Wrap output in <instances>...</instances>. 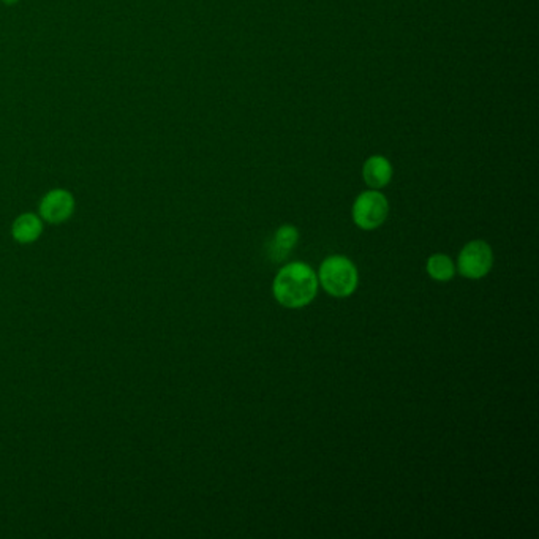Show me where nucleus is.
Returning <instances> with one entry per match:
<instances>
[{"instance_id": "obj_10", "label": "nucleus", "mask_w": 539, "mask_h": 539, "mask_svg": "<svg viewBox=\"0 0 539 539\" xmlns=\"http://www.w3.org/2000/svg\"><path fill=\"white\" fill-rule=\"evenodd\" d=\"M2 2L6 4V5H13V4H16V2H19V0H2Z\"/></svg>"}, {"instance_id": "obj_7", "label": "nucleus", "mask_w": 539, "mask_h": 539, "mask_svg": "<svg viewBox=\"0 0 539 539\" xmlns=\"http://www.w3.org/2000/svg\"><path fill=\"white\" fill-rule=\"evenodd\" d=\"M42 220L34 214H25L13 225V236L18 243H34L42 235Z\"/></svg>"}, {"instance_id": "obj_9", "label": "nucleus", "mask_w": 539, "mask_h": 539, "mask_svg": "<svg viewBox=\"0 0 539 539\" xmlns=\"http://www.w3.org/2000/svg\"><path fill=\"white\" fill-rule=\"evenodd\" d=\"M425 267H427V273L432 279L438 280V282H448L454 277V263L446 255H432L431 258L427 260Z\"/></svg>"}, {"instance_id": "obj_6", "label": "nucleus", "mask_w": 539, "mask_h": 539, "mask_svg": "<svg viewBox=\"0 0 539 539\" xmlns=\"http://www.w3.org/2000/svg\"><path fill=\"white\" fill-rule=\"evenodd\" d=\"M363 177L365 184L374 190L386 187L393 179V165L388 158L374 155L364 164Z\"/></svg>"}, {"instance_id": "obj_3", "label": "nucleus", "mask_w": 539, "mask_h": 539, "mask_svg": "<svg viewBox=\"0 0 539 539\" xmlns=\"http://www.w3.org/2000/svg\"><path fill=\"white\" fill-rule=\"evenodd\" d=\"M389 205L384 195L369 190L359 195L353 205V220L363 230H375L388 218Z\"/></svg>"}, {"instance_id": "obj_4", "label": "nucleus", "mask_w": 539, "mask_h": 539, "mask_svg": "<svg viewBox=\"0 0 539 539\" xmlns=\"http://www.w3.org/2000/svg\"><path fill=\"white\" fill-rule=\"evenodd\" d=\"M494 254L491 245L484 241H472L462 249L457 261L459 273L467 279H483L491 273Z\"/></svg>"}, {"instance_id": "obj_5", "label": "nucleus", "mask_w": 539, "mask_h": 539, "mask_svg": "<svg viewBox=\"0 0 539 539\" xmlns=\"http://www.w3.org/2000/svg\"><path fill=\"white\" fill-rule=\"evenodd\" d=\"M75 198L65 190H53L40 203V214L49 224H62L72 217Z\"/></svg>"}, {"instance_id": "obj_2", "label": "nucleus", "mask_w": 539, "mask_h": 539, "mask_svg": "<svg viewBox=\"0 0 539 539\" xmlns=\"http://www.w3.org/2000/svg\"><path fill=\"white\" fill-rule=\"evenodd\" d=\"M318 279L331 296L348 297L358 286V269L346 256L335 255L323 261Z\"/></svg>"}, {"instance_id": "obj_1", "label": "nucleus", "mask_w": 539, "mask_h": 539, "mask_svg": "<svg viewBox=\"0 0 539 539\" xmlns=\"http://www.w3.org/2000/svg\"><path fill=\"white\" fill-rule=\"evenodd\" d=\"M274 296L286 309L309 305L318 291V277L305 263H290L280 269L274 280Z\"/></svg>"}, {"instance_id": "obj_8", "label": "nucleus", "mask_w": 539, "mask_h": 539, "mask_svg": "<svg viewBox=\"0 0 539 539\" xmlns=\"http://www.w3.org/2000/svg\"><path fill=\"white\" fill-rule=\"evenodd\" d=\"M299 241V231L293 225H284L280 226L275 237H274V247L271 255L275 261L284 260L288 252H290Z\"/></svg>"}]
</instances>
